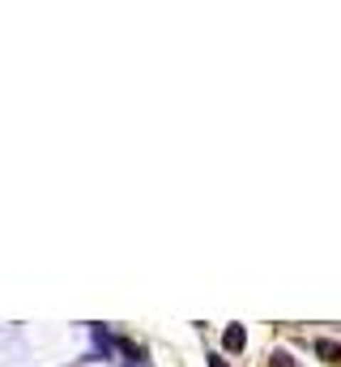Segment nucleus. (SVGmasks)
<instances>
[{"mask_svg": "<svg viewBox=\"0 0 341 367\" xmlns=\"http://www.w3.org/2000/svg\"><path fill=\"white\" fill-rule=\"evenodd\" d=\"M316 355H320V359H329V363H337L341 346H337V342H329V338H320V342H316Z\"/></svg>", "mask_w": 341, "mask_h": 367, "instance_id": "f03ea898", "label": "nucleus"}, {"mask_svg": "<svg viewBox=\"0 0 341 367\" xmlns=\"http://www.w3.org/2000/svg\"><path fill=\"white\" fill-rule=\"evenodd\" d=\"M269 367H295V359H290V355H286V351H278V355H273V359H269Z\"/></svg>", "mask_w": 341, "mask_h": 367, "instance_id": "7ed1b4c3", "label": "nucleus"}, {"mask_svg": "<svg viewBox=\"0 0 341 367\" xmlns=\"http://www.w3.org/2000/svg\"><path fill=\"white\" fill-rule=\"evenodd\" d=\"M222 342H226V351H243V346H248V334H243V325H231V329L222 334Z\"/></svg>", "mask_w": 341, "mask_h": 367, "instance_id": "f257e3e1", "label": "nucleus"}, {"mask_svg": "<svg viewBox=\"0 0 341 367\" xmlns=\"http://www.w3.org/2000/svg\"><path fill=\"white\" fill-rule=\"evenodd\" d=\"M209 367H231V363H226L222 355H209Z\"/></svg>", "mask_w": 341, "mask_h": 367, "instance_id": "39448f33", "label": "nucleus"}, {"mask_svg": "<svg viewBox=\"0 0 341 367\" xmlns=\"http://www.w3.org/2000/svg\"><path fill=\"white\" fill-rule=\"evenodd\" d=\"M120 351H124V355H128V359H137V363H141V351H137V346H132V342H120Z\"/></svg>", "mask_w": 341, "mask_h": 367, "instance_id": "20e7f679", "label": "nucleus"}]
</instances>
